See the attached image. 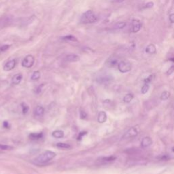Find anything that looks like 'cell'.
<instances>
[{"instance_id":"obj_1","label":"cell","mask_w":174,"mask_h":174,"mask_svg":"<svg viewBox=\"0 0 174 174\" xmlns=\"http://www.w3.org/2000/svg\"><path fill=\"white\" fill-rule=\"evenodd\" d=\"M55 157H56V154L54 152L46 150L37 157L35 159V161L36 163H40V164H43V163H46L48 162V161L52 160Z\"/></svg>"},{"instance_id":"obj_2","label":"cell","mask_w":174,"mask_h":174,"mask_svg":"<svg viewBox=\"0 0 174 174\" xmlns=\"http://www.w3.org/2000/svg\"><path fill=\"white\" fill-rule=\"evenodd\" d=\"M97 16L92 10H87L81 16L80 22L82 24H92L97 22Z\"/></svg>"},{"instance_id":"obj_3","label":"cell","mask_w":174,"mask_h":174,"mask_svg":"<svg viewBox=\"0 0 174 174\" xmlns=\"http://www.w3.org/2000/svg\"><path fill=\"white\" fill-rule=\"evenodd\" d=\"M35 63V58L31 55H28L24 57L22 60L21 64L22 66L25 68H30L34 65Z\"/></svg>"},{"instance_id":"obj_4","label":"cell","mask_w":174,"mask_h":174,"mask_svg":"<svg viewBox=\"0 0 174 174\" xmlns=\"http://www.w3.org/2000/svg\"><path fill=\"white\" fill-rule=\"evenodd\" d=\"M118 68L121 73H126L131 70V64L128 61H120L118 64Z\"/></svg>"},{"instance_id":"obj_5","label":"cell","mask_w":174,"mask_h":174,"mask_svg":"<svg viewBox=\"0 0 174 174\" xmlns=\"http://www.w3.org/2000/svg\"><path fill=\"white\" fill-rule=\"evenodd\" d=\"M16 64V61L14 60V59H12V60L8 61V62L4 65L3 70L6 71H11L14 68V67H15Z\"/></svg>"},{"instance_id":"obj_6","label":"cell","mask_w":174,"mask_h":174,"mask_svg":"<svg viewBox=\"0 0 174 174\" xmlns=\"http://www.w3.org/2000/svg\"><path fill=\"white\" fill-rule=\"evenodd\" d=\"M142 24L138 19H133L132 20V31L133 33H138L141 29Z\"/></svg>"},{"instance_id":"obj_7","label":"cell","mask_w":174,"mask_h":174,"mask_svg":"<svg viewBox=\"0 0 174 174\" xmlns=\"http://www.w3.org/2000/svg\"><path fill=\"white\" fill-rule=\"evenodd\" d=\"M138 130H137L136 128L135 127H131L130 129L128 130V131L124 134V138H134L136 137L137 135H138Z\"/></svg>"},{"instance_id":"obj_8","label":"cell","mask_w":174,"mask_h":174,"mask_svg":"<svg viewBox=\"0 0 174 174\" xmlns=\"http://www.w3.org/2000/svg\"><path fill=\"white\" fill-rule=\"evenodd\" d=\"M65 61H67V62H70V63H73V62H77L80 60V57L79 56H78L77 55L75 54H69L67 55L66 57H65Z\"/></svg>"},{"instance_id":"obj_9","label":"cell","mask_w":174,"mask_h":174,"mask_svg":"<svg viewBox=\"0 0 174 174\" xmlns=\"http://www.w3.org/2000/svg\"><path fill=\"white\" fill-rule=\"evenodd\" d=\"M152 144V139L149 138V137H146V138L143 139L142 142H141V146H142V148H147V147L150 146Z\"/></svg>"},{"instance_id":"obj_10","label":"cell","mask_w":174,"mask_h":174,"mask_svg":"<svg viewBox=\"0 0 174 174\" xmlns=\"http://www.w3.org/2000/svg\"><path fill=\"white\" fill-rule=\"evenodd\" d=\"M34 114H35V116H37V117H42V116H43V115H44V108H43L42 106H37V107L36 108V109H35Z\"/></svg>"},{"instance_id":"obj_11","label":"cell","mask_w":174,"mask_h":174,"mask_svg":"<svg viewBox=\"0 0 174 174\" xmlns=\"http://www.w3.org/2000/svg\"><path fill=\"white\" fill-rule=\"evenodd\" d=\"M107 120V114L105 112L103 111H101L99 112V114H98V117H97V120L99 123H103L105 122Z\"/></svg>"},{"instance_id":"obj_12","label":"cell","mask_w":174,"mask_h":174,"mask_svg":"<svg viewBox=\"0 0 174 174\" xmlns=\"http://www.w3.org/2000/svg\"><path fill=\"white\" fill-rule=\"evenodd\" d=\"M116 159V157L114 156L104 157H101V158H99V161H100L101 163H110V162H112V161H115Z\"/></svg>"},{"instance_id":"obj_13","label":"cell","mask_w":174,"mask_h":174,"mask_svg":"<svg viewBox=\"0 0 174 174\" xmlns=\"http://www.w3.org/2000/svg\"><path fill=\"white\" fill-rule=\"evenodd\" d=\"M22 79V74H20V73H18V74H16L14 75L13 77H12V84H14V85H19L20 83V82H21Z\"/></svg>"},{"instance_id":"obj_14","label":"cell","mask_w":174,"mask_h":174,"mask_svg":"<svg viewBox=\"0 0 174 174\" xmlns=\"http://www.w3.org/2000/svg\"><path fill=\"white\" fill-rule=\"evenodd\" d=\"M156 51H157L156 46L152 44H149L146 48V52L150 55L154 54V53H156Z\"/></svg>"},{"instance_id":"obj_15","label":"cell","mask_w":174,"mask_h":174,"mask_svg":"<svg viewBox=\"0 0 174 174\" xmlns=\"http://www.w3.org/2000/svg\"><path fill=\"white\" fill-rule=\"evenodd\" d=\"M52 137H54L55 138L59 139V138H62L64 136V133L62 131L60 130H57V131H55L52 132Z\"/></svg>"},{"instance_id":"obj_16","label":"cell","mask_w":174,"mask_h":174,"mask_svg":"<svg viewBox=\"0 0 174 174\" xmlns=\"http://www.w3.org/2000/svg\"><path fill=\"white\" fill-rule=\"evenodd\" d=\"M61 40L66 41V42H69V41H71V42H78V40L76 39V38H75V37L73 36H71V35L62 37V38H61Z\"/></svg>"},{"instance_id":"obj_17","label":"cell","mask_w":174,"mask_h":174,"mask_svg":"<svg viewBox=\"0 0 174 174\" xmlns=\"http://www.w3.org/2000/svg\"><path fill=\"white\" fill-rule=\"evenodd\" d=\"M43 137L42 133H31L29 135V138L34 140H40Z\"/></svg>"},{"instance_id":"obj_18","label":"cell","mask_w":174,"mask_h":174,"mask_svg":"<svg viewBox=\"0 0 174 174\" xmlns=\"http://www.w3.org/2000/svg\"><path fill=\"white\" fill-rule=\"evenodd\" d=\"M57 147L59 148H61V149H69L71 148V146L68 144H66V143H57Z\"/></svg>"},{"instance_id":"obj_19","label":"cell","mask_w":174,"mask_h":174,"mask_svg":"<svg viewBox=\"0 0 174 174\" xmlns=\"http://www.w3.org/2000/svg\"><path fill=\"white\" fill-rule=\"evenodd\" d=\"M133 97H134V96L133 94L129 93V94H127V95H126L125 97H124L123 101L125 102V103H130V102L133 100Z\"/></svg>"},{"instance_id":"obj_20","label":"cell","mask_w":174,"mask_h":174,"mask_svg":"<svg viewBox=\"0 0 174 174\" xmlns=\"http://www.w3.org/2000/svg\"><path fill=\"white\" fill-rule=\"evenodd\" d=\"M40 72L39 71H35L33 74L31 75V79L32 80H38L40 79Z\"/></svg>"},{"instance_id":"obj_21","label":"cell","mask_w":174,"mask_h":174,"mask_svg":"<svg viewBox=\"0 0 174 174\" xmlns=\"http://www.w3.org/2000/svg\"><path fill=\"white\" fill-rule=\"evenodd\" d=\"M126 26V22H119L116 23L114 26V29H123Z\"/></svg>"},{"instance_id":"obj_22","label":"cell","mask_w":174,"mask_h":174,"mask_svg":"<svg viewBox=\"0 0 174 174\" xmlns=\"http://www.w3.org/2000/svg\"><path fill=\"white\" fill-rule=\"evenodd\" d=\"M108 65H109V66L114 67L118 63V60L116 59L111 58L108 60Z\"/></svg>"},{"instance_id":"obj_23","label":"cell","mask_w":174,"mask_h":174,"mask_svg":"<svg viewBox=\"0 0 174 174\" xmlns=\"http://www.w3.org/2000/svg\"><path fill=\"white\" fill-rule=\"evenodd\" d=\"M169 96H170V93H169L168 91H164L162 94H161V99L163 100V101H165V100H167L168 99Z\"/></svg>"},{"instance_id":"obj_24","label":"cell","mask_w":174,"mask_h":174,"mask_svg":"<svg viewBox=\"0 0 174 174\" xmlns=\"http://www.w3.org/2000/svg\"><path fill=\"white\" fill-rule=\"evenodd\" d=\"M12 148H13V147L10 146L0 144V150H12Z\"/></svg>"},{"instance_id":"obj_25","label":"cell","mask_w":174,"mask_h":174,"mask_svg":"<svg viewBox=\"0 0 174 174\" xmlns=\"http://www.w3.org/2000/svg\"><path fill=\"white\" fill-rule=\"evenodd\" d=\"M149 85L148 84H144V86H143L142 88V90H141V91H142V94H146L147 92L149 90Z\"/></svg>"},{"instance_id":"obj_26","label":"cell","mask_w":174,"mask_h":174,"mask_svg":"<svg viewBox=\"0 0 174 174\" xmlns=\"http://www.w3.org/2000/svg\"><path fill=\"white\" fill-rule=\"evenodd\" d=\"M21 107H22V113L24 114L27 113V112L29 111V106L27 105L26 103H21Z\"/></svg>"},{"instance_id":"obj_27","label":"cell","mask_w":174,"mask_h":174,"mask_svg":"<svg viewBox=\"0 0 174 174\" xmlns=\"http://www.w3.org/2000/svg\"><path fill=\"white\" fill-rule=\"evenodd\" d=\"M110 80H111V78H110V77L108 76H105V77H102L101 78L99 79V82L100 83H106V82H110Z\"/></svg>"},{"instance_id":"obj_28","label":"cell","mask_w":174,"mask_h":174,"mask_svg":"<svg viewBox=\"0 0 174 174\" xmlns=\"http://www.w3.org/2000/svg\"><path fill=\"white\" fill-rule=\"evenodd\" d=\"M10 45H8V44H5L3 45V46H2L0 47V52H5L8 50V48H10Z\"/></svg>"},{"instance_id":"obj_29","label":"cell","mask_w":174,"mask_h":174,"mask_svg":"<svg viewBox=\"0 0 174 174\" xmlns=\"http://www.w3.org/2000/svg\"><path fill=\"white\" fill-rule=\"evenodd\" d=\"M154 6V2L150 1L148 3H147L144 6V8H151Z\"/></svg>"},{"instance_id":"obj_30","label":"cell","mask_w":174,"mask_h":174,"mask_svg":"<svg viewBox=\"0 0 174 174\" xmlns=\"http://www.w3.org/2000/svg\"><path fill=\"white\" fill-rule=\"evenodd\" d=\"M174 72V65H172V66H171L170 68L168 69V71H167V75H171V73H173Z\"/></svg>"},{"instance_id":"obj_31","label":"cell","mask_w":174,"mask_h":174,"mask_svg":"<svg viewBox=\"0 0 174 174\" xmlns=\"http://www.w3.org/2000/svg\"><path fill=\"white\" fill-rule=\"evenodd\" d=\"M87 114L85 112H84V111H81L80 112V118H81V119H86V118H87Z\"/></svg>"},{"instance_id":"obj_32","label":"cell","mask_w":174,"mask_h":174,"mask_svg":"<svg viewBox=\"0 0 174 174\" xmlns=\"http://www.w3.org/2000/svg\"><path fill=\"white\" fill-rule=\"evenodd\" d=\"M87 134V132H81L80 133H79V136H78V141H80L82 139V138H83V136H85V135Z\"/></svg>"},{"instance_id":"obj_33","label":"cell","mask_w":174,"mask_h":174,"mask_svg":"<svg viewBox=\"0 0 174 174\" xmlns=\"http://www.w3.org/2000/svg\"><path fill=\"white\" fill-rule=\"evenodd\" d=\"M152 75H150V76H149L148 78H146V79H145L144 80V82H145V84H148L149 82H150L152 80Z\"/></svg>"},{"instance_id":"obj_34","label":"cell","mask_w":174,"mask_h":174,"mask_svg":"<svg viewBox=\"0 0 174 174\" xmlns=\"http://www.w3.org/2000/svg\"><path fill=\"white\" fill-rule=\"evenodd\" d=\"M3 127L6 128V129H9L10 126L9 122H8V121H4L3 123Z\"/></svg>"},{"instance_id":"obj_35","label":"cell","mask_w":174,"mask_h":174,"mask_svg":"<svg viewBox=\"0 0 174 174\" xmlns=\"http://www.w3.org/2000/svg\"><path fill=\"white\" fill-rule=\"evenodd\" d=\"M169 18L171 23H174V14H171L170 15H169Z\"/></svg>"},{"instance_id":"obj_36","label":"cell","mask_w":174,"mask_h":174,"mask_svg":"<svg viewBox=\"0 0 174 174\" xmlns=\"http://www.w3.org/2000/svg\"><path fill=\"white\" fill-rule=\"evenodd\" d=\"M124 0H116V1L118 2V3H121V2H123Z\"/></svg>"},{"instance_id":"obj_37","label":"cell","mask_w":174,"mask_h":174,"mask_svg":"<svg viewBox=\"0 0 174 174\" xmlns=\"http://www.w3.org/2000/svg\"><path fill=\"white\" fill-rule=\"evenodd\" d=\"M169 61H173V62H174V59H169Z\"/></svg>"},{"instance_id":"obj_38","label":"cell","mask_w":174,"mask_h":174,"mask_svg":"<svg viewBox=\"0 0 174 174\" xmlns=\"http://www.w3.org/2000/svg\"><path fill=\"white\" fill-rule=\"evenodd\" d=\"M171 150H172V152H174V147H173V148H172V149H171Z\"/></svg>"}]
</instances>
